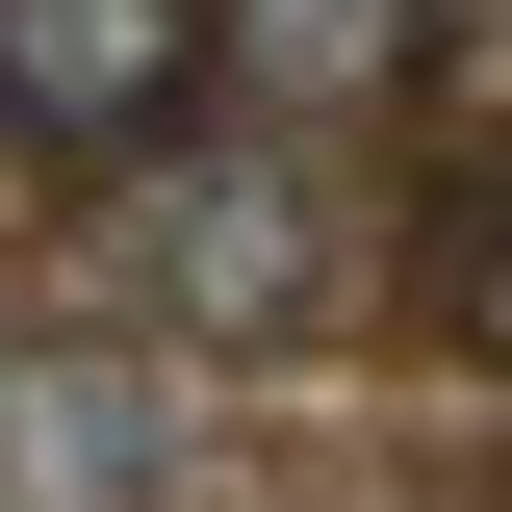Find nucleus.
<instances>
[{
    "label": "nucleus",
    "mask_w": 512,
    "mask_h": 512,
    "mask_svg": "<svg viewBox=\"0 0 512 512\" xmlns=\"http://www.w3.org/2000/svg\"><path fill=\"white\" fill-rule=\"evenodd\" d=\"M333 308H359V205H333L308 128L205 103L180 154L103 180V333H154V359H308Z\"/></svg>",
    "instance_id": "nucleus-1"
},
{
    "label": "nucleus",
    "mask_w": 512,
    "mask_h": 512,
    "mask_svg": "<svg viewBox=\"0 0 512 512\" xmlns=\"http://www.w3.org/2000/svg\"><path fill=\"white\" fill-rule=\"evenodd\" d=\"M0 512H205V359L26 333L0 359Z\"/></svg>",
    "instance_id": "nucleus-2"
},
{
    "label": "nucleus",
    "mask_w": 512,
    "mask_h": 512,
    "mask_svg": "<svg viewBox=\"0 0 512 512\" xmlns=\"http://www.w3.org/2000/svg\"><path fill=\"white\" fill-rule=\"evenodd\" d=\"M205 128V0H0V154H52L77 205Z\"/></svg>",
    "instance_id": "nucleus-3"
},
{
    "label": "nucleus",
    "mask_w": 512,
    "mask_h": 512,
    "mask_svg": "<svg viewBox=\"0 0 512 512\" xmlns=\"http://www.w3.org/2000/svg\"><path fill=\"white\" fill-rule=\"evenodd\" d=\"M410 77H436V0H205V103L231 128H384L410 103Z\"/></svg>",
    "instance_id": "nucleus-4"
},
{
    "label": "nucleus",
    "mask_w": 512,
    "mask_h": 512,
    "mask_svg": "<svg viewBox=\"0 0 512 512\" xmlns=\"http://www.w3.org/2000/svg\"><path fill=\"white\" fill-rule=\"evenodd\" d=\"M0 359H26V333H0Z\"/></svg>",
    "instance_id": "nucleus-5"
}]
</instances>
